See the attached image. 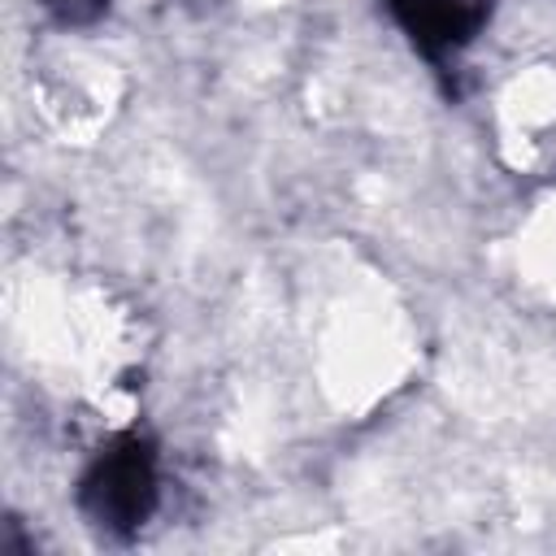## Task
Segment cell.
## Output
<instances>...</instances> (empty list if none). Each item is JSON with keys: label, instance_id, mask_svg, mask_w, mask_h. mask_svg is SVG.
Here are the masks:
<instances>
[{"label": "cell", "instance_id": "7a4b0ae2", "mask_svg": "<svg viewBox=\"0 0 556 556\" xmlns=\"http://www.w3.org/2000/svg\"><path fill=\"white\" fill-rule=\"evenodd\" d=\"M491 0H391L395 17L404 22V30L413 35V43L426 56H443L456 52L473 39V30L482 26Z\"/></svg>", "mask_w": 556, "mask_h": 556}, {"label": "cell", "instance_id": "6da1fadb", "mask_svg": "<svg viewBox=\"0 0 556 556\" xmlns=\"http://www.w3.org/2000/svg\"><path fill=\"white\" fill-rule=\"evenodd\" d=\"M152 500H156V456H152V443L139 434L117 439L83 482L87 513L113 530L139 526L152 513Z\"/></svg>", "mask_w": 556, "mask_h": 556}]
</instances>
